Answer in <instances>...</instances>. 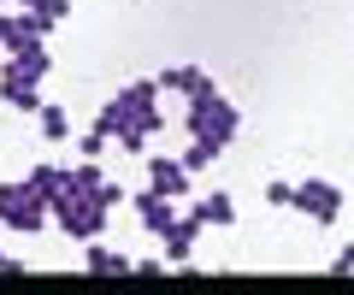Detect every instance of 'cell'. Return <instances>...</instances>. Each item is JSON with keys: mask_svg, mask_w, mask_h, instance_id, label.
Masks as SVG:
<instances>
[{"mask_svg": "<svg viewBox=\"0 0 354 295\" xmlns=\"http://www.w3.org/2000/svg\"><path fill=\"white\" fill-rule=\"evenodd\" d=\"M106 213H113V207L101 201V189H77V183L59 178V189H53V225H59L65 236L95 242V236L106 231Z\"/></svg>", "mask_w": 354, "mask_h": 295, "instance_id": "cell-1", "label": "cell"}, {"mask_svg": "<svg viewBox=\"0 0 354 295\" xmlns=\"http://www.w3.org/2000/svg\"><path fill=\"white\" fill-rule=\"evenodd\" d=\"M189 130H195V142H207V148H218V154H225L230 136H236V106L213 89V77L189 95Z\"/></svg>", "mask_w": 354, "mask_h": 295, "instance_id": "cell-2", "label": "cell"}, {"mask_svg": "<svg viewBox=\"0 0 354 295\" xmlns=\"http://www.w3.org/2000/svg\"><path fill=\"white\" fill-rule=\"evenodd\" d=\"M48 218H53V201H48L30 178L0 189V225H12V231H41Z\"/></svg>", "mask_w": 354, "mask_h": 295, "instance_id": "cell-3", "label": "cell"}, {"mask_svg": "<svg viewBox=\"0 0 354 295\" xmlns=\"http://www.w3.org/2000/svg\"><path fill=\"white\" fill-rule=\"evenodd\" d=\"M295 207H301L313 225H337L342 189H337V183H325V178H307V183H295Z\"/></svg>", "mask_w": 354, "mask_h": 295, "instance_id": "cell-4", "label": "cell"}, {"mask_svg": "<svg viewBox=\"0 0 354 295\" xmlns=\"http://www.w3.org/2000/svg\"><path fill=\"white\" fill-rule=\"evenodd\" d=\"M41 36H48V24H41V18L30 12V6H24V12H12V18H0V41H6V48H12V53L36 48Z\"/></svg>", "mask_w": 354, "mask_h": 295, "instance_id": "cell-5", "label": "cell"}, {"mask_svg": "<svg viewBox=\"0 0 354 295\" xmlns=\"http://www.w3.org/2000/svg\"><path fill=\"white\" fill-rule=\"evenodd\" d=\"M136 213H142V231H148V236H165V231L177 225L171 195H160V189H142V195H136Z\"/></svg>", "mask_w": 354, "mask_h": 295, "instance_id": "cell-6", "label": "cell"}, {"mask_svg": "<svg viewBox=\"0 0 354 295\" xmlns=\"http://www.w3.org/2000/svg\"><path fill=\"white\" fill-rule=\"evenodd\" d=\"M148 189H160V195H171V201H177V195H183V189H189V166H183V160H148Z\"/></svg>", "mask_w": 354, "mask_h": 295, "instance_id": "cell-7", "label": "cell"}, {"mask_svg": "<svg viewBox=\"0 0 354 295\" xmlns=\"http://www.w3.org/2000/svg\"><path fill=\"white\" fill-rule=\"evenodd\" d=\"M195 231H201V218H177V225H171V231H165L160 236V242H165V260H171V266H189V254H195Z\"/></svg>", "mask_w": 354, "mask_h": 295, "instance_id": "cell-8", "label": "cell"}, {"mask_svg": "<svg viewBox=\"0 0 354 295\" xmlns=\"http://www.w3.org/2000/svg\"><path fill=\"white\" fill-rule=\"evenodd\" d=\"M83 266L88 272H101V278H124V272H136V260H124V254H113V248H101V236L83 248Z\"/></svg>", "mask_w": 354, "mask_h": 295, "instance_id": "cell-9", "label": "cell"}, {"mask_svg": "<svg viewBox=\"0 0 354 295\" xmlns=\"http://www.w3.org/2000/svg\"><path fill=\"white\" fill-rule=\"evenodd\" d=\"M0 101H6V106H18V113H41L36 83H24V77H0Z\"/></svg>", "mask_w": 354, "mask_h": 295, "instance_id": "cell-10", "label": "cell"}, {"mask_svg": "<svg viewBox=\"0 0 354 295\" xmlns=\"http://www.w3.org/2000/svg\"><path fill=\"white\" fill-rule=\"evenodd\" d=\"M195 218H201V225H236V201H230L225 189H213L201 207H195Z\"/></svg>", "mask_w": 354, "mask_h": 295, "instance_id": "cell-11", "label": "cell"}, {"mask_svg": "<svg viewBox=\"0 0 354 295\" xmlns=\"http://www.w3.org/2000/svg\"><path fill=\"white\" fill-rule=\"evenodd\" d=\"M201 83H207V71H201V65H171V71H165V77H160V89L195 95V89H201Z\"/></svg>", "mask_w": 354, "mask_h": 295, "instance_id": "cell-12", "label": "cell"}, {"mask_svg": "<svg viewBox=\"0 0 354 295\" xmlns=\"http://www.w3.org/2000/svg\"><path fill=\"white\" fill-rule=\"evenodd\" d=\"M41 136L48 142H71V113H65V106H41Z\"/></svg>", "mask_w": 354, "mask_h": 295, "instance_id": "cell-13", "label": "cell"}, {"mask_svg": "<svg viewBox=\"0 0 354 295\" xmlns=\"http://www.w3.org/2000/svg\"><path fill=\"white\" fill-rule=\"evenodd\" d=\"M59 178H65L59 166H30V183H36V189L48 195V201H53V189H59Z\"/></svg>", "mask_w": 354, "mask_h": 295, "instance_id": "cell-14", "label": "cell"}, {"mask_svg": "<svg viewBox=\"0 0 354 295\" xmlns=\"http://www.w3.org/2000/svg\"><path fill=\"white\" fill-rule=\"evenodd\" d=\"M213 160H218V148H207V142H195L189 154H183V166H189V178H195V171H207Z\"/></svg>", "mask_w": 354, "mask_h": 295, "instance_id": "cell-15", "label": "cell"}, {"mask_svg": "<svg viewBox=\"0 0 354 295\" xmlns=\"http://www.w3.org/2000/svg\"><path fill=\"white\" fill-rule=\"evenodd\" d=\"M30 12H36V18H41V24H48V30H53V24H59V18H65V12H71V0H48V6H30Z\"/></svg>", "mask_w": 354, "mask_h": 295, "instance_id": "cell-16", "label": "cell"}, {"mask_svg": "<svg viewBox=\"0 0 354 295\" xmlns=\"http://www.w3.org/2000/svg\"><path fill=\"white\" fill-rule=\"evenodd\" d=\"M106 142H113V136H106L101 124H95V130H83V160H95V154H101V148H106Z\"/></svg>", "mask_w": 354, "mask_h": 295, "instance_id": "cell-17", "label": "cell"}, {"mask_svg": "<svg viewBox=\"0 0 354 295\" xmlns=\"http://www.w3.org/2000/svg\"><path fill=\"white\" fill-rule=\"evenodd\" d=\"M266 201H272V207H295V189H290V183H272V189H266Z\"/></svg>", "mask_w": 354, "mask_h": 295, "instance_id": "cell-18", "label": "cell"}, {"mask_svg": "<svg viewBox=\"0 0 354 295\" xmlns=\"http://www.w3.org/2000/svg\"><path fill=\"white\" fill-rule=\"evenodd\" d=\"M101 201H106V207H124V189H118V183H106V178H101Z\"/></svg>", "mask_w": 354, "mask_h": 295, "instance_id": "cell-19", "label": "cell"}, {"mask_svg": "<svg viewBox=\"0 0 354 295\" xmlns=\"http://www.w3.org/2000/svg\"><path fill=\"white\" fill-rule=\"evenodd\" d=\"M0 272H18V260H6V254H0Z\"/></svg>", "mask_w": 354, "mask_h": 295, "instance_id": "cell-20", "label": "cell"}, {"mask_svg": "<svg viewBox=\"0 0 354 295\" xmlns=\"http://www.w3.org/2000/svg\"><path fill=\"white\" fill-rule=\"evenodd\" d=\"M24 6H48V0H24Z\"/></svg>", "mask_w": 354, "mask_h": 295, "instance_id": "cell-21", "label": "cell"}]
</instances>
